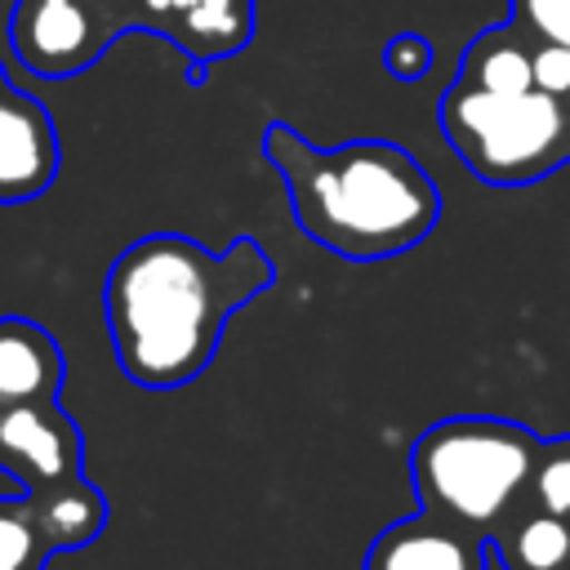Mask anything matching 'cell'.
Instances as JSON below:
<instances>
[{"label": "cell", "instance_id": "cell-1", "mask_svg": "<svg viewBox=\"0 0 570 570\" xmlns=\"http://www.w3.org/2000/svg\"><path fill=\"white\" fill-rule=\"evenodd\" d=\"M272 281L276 263L249 236H236L218 254L178 232L134 240L102 281V316L120 374L147 392L200 379L227 316Z\"/></svg>", "mask_w": 570, "mask_h": 570}, {"label": "cell", "instance_id": "cell-2", "mask_svg": "<svg viewBox=\"0 0 570 570\" xmlns=\"http://www.w3.org/2000/svg\"><path fill=\"white\" fill-rule=\"evenodd\" d=\"M263 151L285 178L289 214L321 249L374 263L414 249L441 218L432 174L387 138L312 147L289 125H267Z\"/></svg>", "mask_w": 570, "mask_h": 570}, {"label": "cell", "instance_id": "cell-3", "mask_svg": "<svg viewBox=\"0 0 570 570\" xmlns=\"http://www.w3.org/2000/svg\"><path fill=\"white\" fill-rule=\"evenodd\" d=\"M543 436L494 414H454L410 445V476L423 512L490 539L525 499Z\"/></svg>", "mask_w": 570, "mask_h": 570}, {"label": "cell", "instance_id": "cell-4", "mask_svg": "<svg viewBox=\"0 0 570 570\" xmlns=\"http://www.w3.org/2000/svg\"><path fill=\"white\" fill-rule=\"evenodd\" d=\"M436 120L459 160L494 187H525L570 165V107L543 89L485 94L450 85Z\"/></svg>", "mask_w": 570, "mask_h": 570}, {"label": "cell", "instance_id": "cell-5", "mask_svg": "<svg viewBox=\"0 0 570 570\" xmlns=\"http://www.w3.org/2000/svg\"><path fill=\"white\" fill-rule=\"evenodd\" d=\"M120 31L134 27L98 0H13L4 22L13 58L45 80H62L94 67Z\"/></svg>", "mask_w": 570, "mask_h": 570}, {"label": "cell", "instance_id": "cell-6", "mask_svg": "<svg viewBox=\"0 0 570 570\" xmlns=\"http://www.w3.org/2000/svg\"><path fill=\"white\" fill-rule=\"evenodd\" d=\"M0 472H9L22 494L85 476L76 419L58 410V401L0 410Z\"/></svg>", "mask_w": 570, "mask_h": 570}, {"label": "cell", "instance_id": "cell-7", "mask_svg": "<svg viewBox=\"0 0 570 570\" xmlns=\"http://www.w3.org/2000/svg\"><path fill=\"white\" fill-rule=\"evenodd\" d=\"M58 178V134L49 111L18 94H0V205L36 200Z\"/></svg>", "mask_w": 570, "mask_h": 570}, {"label": "cell", "instance_id": "cell-8", "mask_svg": "<svg viewBox=\"0 0 570 570\" xmlns=\"http://www.w3.org/2000/svg\"><path fill=\"white\" fill-rule=\"evenodd\" d=\"M365 570H490V539L432 512L392 521L365 552Z\"/></svg>", "mask_w": 570, "mask_h": 570}, {"label": "cell", "instance_id": "cell-9", "mask_svg": "<svg viewBox=\"0 0 570 570\" xmlns=\"http://www.w3.org/2000/svg\"><path fill=\"white\" fill-rule=\"evenodd\" d=\"M67 361L58 338L27 316H0V410L58 401Z\"/></svg>", "mask_w": 570, "mask_h": 570}, {"label": "cell", "instance_id": "cell-10", "mask_svg": "<svg viewBox=\"0 0 570 570\" xmlns=\"http://www.w3.org/2000/svg\"><path fill=\"white\" fill-rule=\"evenodd\" d=\"M249 36H254V0H187L165 27V40H174V49L191 62V71L240 53Z\"/></svg>", "mask_w": 570, "mask_h": 570}, {"label": "cell", "instance_id": "cell-11", "mask_svg": "<svg viewBox=\"0 0 570 570\" xmlns=\"http://www.w3.org/2000/svg\"><path fill=\"white\" fill-rule=\"evenodd\" d=\"M503 570H570V517H552L521 499L490 534Z\"/></svg>", "mask_w": 570, "mask_h": 570}, {"label": "cell", "instance_id": "cell-12", "mask_svg": "<svg viewBox=\"0 0 570 570\" xmlns=\"http://www.w3.org/2000/svg\"><path fill=\"white\" fill-rule=\"evenodd\" d=\"M454 85L485 89V94H521V89H534V40L521 27H512V22L472 36L468 49H463V62H459V80Z\"/></svg>", "mask_w": 570, "mask_h": 570}, {"label": "cell", "instance_id": "cell-13", "mask_svg": "<svg viewBox=\"0 0 570 570\" xmlns=\"http://www.w3.org/2000/svg\"><path fill=\"white\" fill-rule=\"evenodd\" d=\"M31 499V512H36V525L49 543V552H71V548H85L102 534L107 525V499L94 481L76 476V481H62V485H49V490H36L27 494Z\"/></svg>", "mask_w": 570, "mask_h": 570}, {"label": "cell", "instance_id": "cell-14", "mask_svg": "<svg viewBox=\"0 0 570 570\" xmlns=\"http://www.w3.org/2000/svg\"><path fill=\"white\" fill-rule=\"evenodd\" d=\"M49 557L53 552L36 525L31 499H0V570H40Z\"/></svg>", "mask_w": 570, "mask_h": 570}, {"label": "cell", "instance_id": "cell-15", "mask_svg": "<svg viewBox=\"0 0 570 570\" xmlns=\"http://www.w3.org/2000/svg\"><path fill=\"white\" fill-rule=\"evenodd\" d=\"M525 499L552 517H570V436H552L539 445Z\"/></svg>", "mask_w": 570, "mask_h": 570}, {"label": "cell", "instance_id": "cell-16", "mask_svg": "<svg viewBox=\"0 0 570 570\" xmlns=\"http://www.w3.org/2000/svg\"><path fill=\"white\" fill-rule=\"evenodd\" d=\"M508 22L534 45H570V0H508Z\"/></svg>", "mask_w": 570, "mask_h": 570}, {"label": "cell", "instance_id": "cell-17", "mask_svg": "<svg viewBox=\"0 0 570 570\" xmlns=\"http://www.w3.org/2000/svg\"><path fill=\"white\" fill-rule=\"evenodd\" d=\"M383 67H387L392 80L414 85V80H423L428 67H432V45H428L419 31H396V36L383 45Z\"/></svg>", "mask_w": 570, "mask_h": 570}, {"label": "cell", "instance_id": "cell-18", "mask_svg": "<svg viewBox=\"0 0 570 570\" xmlns=\"http://www.w3.org/2000/svg\"><path fill=\"white\" fill-rule=\"evenodd\" d=\"M534 89L570 107V45H534Z\"/></svg>", "mask_w": 570, "mask_h": 570}, {"label": "cell", "instance_id": "cell-19", "mask_svg": "<svg viewBox=\"0 0 570 570\" xmlns=\"http://www.w3.org/2000/svg\"><path fill=\"white\" fill-rule=\"evenodd\" d=\"M183 4H187V0H138V27H142V31L165 36L169 18H174Z\"/></svg>", "mask_w": 570, "mask_h": 570}, {"label": "cell", "instance_id": "cell-20", "mask_svg": "<svg viewBox=\"0 0 570 570\" xmlns=\"http://www.w3.org/2000/svg\"><path fill=\"white\" fill-rule=\"evenodd\" d=\"M98 4H107V9H116L129 27H138V0H98Z\"/></svg>", "mask_w": 570, "mask_h": 570}, {"label": "cell", "instance_id": "cell-21", "mask_svg": "<svg viewBox=\"0 0 570 570\" xmlns=\"http://www.w3.org/2000/svg\"><path fill=\"white\" fill-rule=\"evenodd\" d=\"M4 89H9V80H4V71H0V94H4Z\"/></svg>", "mask_w": 570, "mask_h": 570}]
</instances>
